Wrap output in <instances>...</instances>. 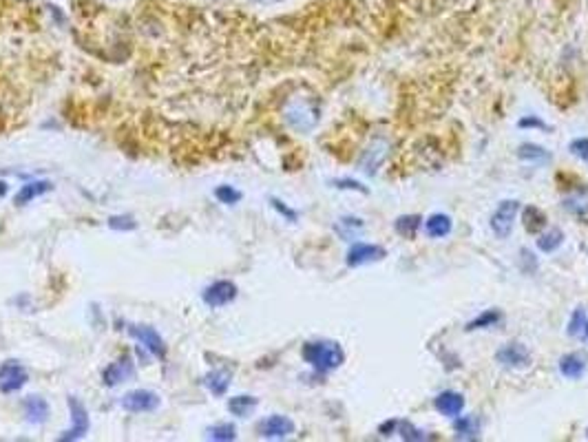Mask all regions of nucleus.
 Masks as SVG:
<instances>
[{"instance_id": "obj_1", "label": "nucleus", "mask_w": 588, "mask_h": 442, "mask_svg": "<svg viewBox=\"0 0 588 442\" xmlns=\"http://www.w3.org/2000/svg\"><path fill=\"white\" fill-rule=\"evenodd\" d=\"M301 356L318 374H328L345 363V352L336 341H307L301 348Z\"/></svg>"}, {"instance_id": "obj_2", "label": "nucleus", "mask_w": 588, "mask_h": 442, "mask_svg": "<svg viewBox=\"0 0 588 442\" xmlns=\"http://www.w3.org/2000/svg\"><path fill=\"white\" fill-rule=\"evenodd\" d=\"M522 211V204L517 199H504L498 204V208L493 211L491 219H489V226H491V232L496 234L498 239H509L513 226H515V219L517 213Z\"/></svg>"}, {"instance_id": "obj_3", "label": "nucleus", "mask_w": 588, "mask_h": 442, "mask_svg": "<svg viewBox=\"0 0 588 442\" xmlns=\"http://www.w3.org/2000/svg\"><path fill=\"white\" fill-rule=\"evenodd\" d=\"M385 257H387V250H385L383 245L356 241V243H352V248L347 250L345 264H347V268H360V266L376 264V261H383Z\"/></svg>"}, {"instance_id": "obj_4", "label": "nucleus", "mask_w": 588, "mask_h": 442, "mask_svg": "<svg viewBox=\"0 0 588 442\" xmlns=\"http://www.w3.org/2000/svg\"><path fill=\"white\" fill-rule=\"evenodd\" d=\"M389 142L385 140V137H376V140L363 150V155H360V159H358V164H360V171L365 173V175H376L378 171H381V166L387 162V157H389Z\"/></svg>"}, {"instance_id": "obj_5", "label": "nucleus", "mask_w": 588, "mask_h": 442, "mask_svg": "<svg viewBox=\"0 0 588 442\" xmlns=\"http://www.w3.org/2000/svg\"><path fill=\"white\" fill-rule=\"evenodd\" d=\"M120 407L129 413H146L155 411L160 407V396L150 390H133L129 394H124L120 400Z\"/></svg>"}, {"instance_id": "obj_6", "label": "nucleus", "mask_w": 588, "mask_h": 442, "mask_svg": "<svg viewBox=\"0 0 588 442\" xmlns=\"http://www.w3.org/2000/svg\"><path fill=\"white\" fill-rule=\"evenodd\" d=\"M496 361L507 369H524L531 365V352L522 343H507L496 352Z\"/></svg>"}, {"instance_id": "obj_7", "label": "nucleus", "mask_w": 588, "mask_h": 442, "mask_svg": "<svg viewBox=\"0 0 588 442\" xmlns=\"http://www.w3.org/2000/svg\"><path fill=\"white\" fill-rule=\"evenodd\" d=\"M259 436L261 438H270V440H284L290 438L294 432H297V425H294L292 418L281 416V413H274V416H268L259 422Z\"/></svg>"}, {"instance_id": "obj_8", "label": "nucleus", "mask_w": 588, "mask_h": 442, "mask_svg": "<svg viewBox=\"0 0 588 442\" xmlns=\"http://www.w3.org/2000/svg\"><path fill=\"white\" fill-rule=\"evenodd\" d=\"M237 285L232 281H226V279H221V281H215V283H210L206 290H204V303L208 308H223V306H228V303H232L237 299Z\"/></svg>"}, {"instance_id": "obj_9", "label": "nucleus", "mask_w": 588, "mask_h": 442, "mask_svg": "<svg viewBox=\"0 0 588 442\" xmlns=\"http://www.w3.org/2000/svg\"><path fill=\"white\" fill-rule=\"evenodd\" d=\"M69 413H71L74 427L60 436V440H80L89 434V411L76 396H69Z\"/></svg>"}, {"instance_id": "obj_10", "label": "nucleus", "mask_w": 588, "mask_h": 442, "mask_svg": "<svg viewBox=\"0 0 588 442\" xmlns=\"http://www.w3.org/2000/svg\"><path fill=\"white\" fill-rule=\"evenodd\" d=\"M27 380H29V376H27V371L22 369L20 363L7 361L3 367H0V392L3 394H13V392L22 390Z\"/></svg>"}, {"instance_id": "obj_11", "label": "nucleus", "mask_w": 588, "mask_h": 442, "mask_svg": "<svg viewBox=\"0 0 588 442\" xmlns=\"http://www.w3.org/2000/svg\"><path fill=\"white\" fill-rule=\"evenodd\" d=\"M562 208L570 217H575L580 224H588V186H580L575 190H570L562 199Z\"/></svg>"}, {"instance_id": "obj_12", "label": "nucleus", "mask_w": 588, "mask_h": 442, "mask_svg": "<svg viewBox=\"0 0 588 442\" xmlns=\"http://www.w3.org/2000/svg\"><path fill=\"white\" fill-rule=\"evenodd\" d=\"M433 409L444 418H456L465 411V396L454 390L440 392L436 398H433Z\"/></svg>"}, {"instance_id": "obj_13", "label": "nucleus", "mask_w": 588, "mask_h": 442, "mask_svg": "<svg viewBox=\"0 0 588 442\" xmlns=\"http://www.w3.org/2000/svg\"><path fill=\"white\" fill-rule=\"evenodd\" d=\"M286 120L292 124L294 129H299V131H310L314 124L318 122V108L310 106V104H292L288 108V113H286Z\"/></svg>"}, {"instance_id": "obj_14", "label": "nucleus", "mask_w": 588, "mask_h": 442, "mask_svg": "<svg viewBox=\"0 0 588 442\" xmlns=\"http://www.w3.org/2000/svg\"><path fill=\"white\" fill-rule=\"evenodd\" d=\"M129 334H131L135 341L142 343L144 348H146V350H150L155 356L164 358V354H166V345H164L162 336H160L158 332L153 329V327H146V325H133V327H129Z\"/></svg>"}, {"instance_id": "obj_15", "label": "nucleus", "mask_w": 588, "mask_h": 442, "mask_svg": "<svg viewBox=\"0 0 588 442\" xmlns=\"http://www.w3.org/2000/svg\"><path fill=\"white\" fill-rule=\"evenodd\" d=\"M133 363L131 358H120V361L111 363L104 371H102V383L106 387H118L122 383H126L129 378H133Z\"/></svg>"}, {"instance_id": "obj_16", "label": "nucleus", "mask_w": 588, "mask_h": 442, "mask_svg": "<svg viewBox=\"0 0 588 442\" xmlns=\"http://www.w3.org/2000/svg\"><path fill=\"white\" fill-rule=\"evenodd\" d=\"M557 369H559V374H562L564 378H568V380H580V378L586 374V358H584L580 352L564 354L562 358H559Z\"/></svg>"}, {"instance_id": "obj_17", "label": "nucleus", "mask_w": 588, "mask_h": 442, "mask_svg": "<svg viewBox=\"0 0 588 442\" xmlns=\"http://www.w3.org/2000/svg\"><path fill=\"white\" fill-rule=\"evenodd\" d=\"M22 409H24L27 420L34 425H42L49 418V403L42 396H27L22 403Z\"/></svg>"}, {"instance_id": "obj_18", "label": "nucleus", "mask_w": 588, "mask_h": 442, "mask_svg": "<svg viewBox=\"0 0 588 442\" xmlns=\"http://www.w3.org/2000/svg\"><path fill=\"white\" fill-rule=\"evenodd\" d=\"M423 226H425V232H427L429 239H442L454 230V221H451L449 215L436 213V215L427 217Z\"/></svg>"}, {"instance_id": "obj_19", "label": "nucleus", "mask_w": 588, "mask_h": 442, "mask_svg": "<svg viewBox=\"0 0 588 442\" xmlns=\"http://www.w3.org/2000/svg\"><path fill=\"white\" fill-rule=\"evenodd\" d=\"M53 188L51 182H47V179H36V182H29V184H24L20 190H18V195L16 199H13V204L16 206H24V204H29L42 195H47V192Z\"/></svg>"}, {"instance_id": "obj_20", "label": "nucleus", "mask_w": 588, "mask_h": 442, "mask_svg": "<svg viewBox=\"0 0 588 442\" xmlns=\"http://www.w3.org/2000/svg\"><path fill=\"white\" fill-rule=\"evenodd\" d=\"M517 159H522V162H526V164L544 166V164H549V162L553 159V155H551L544 146H540V144L524 142V144L517 146Z\"/></svg>"}, {"instance_id": "obj_21", "label": "nucleus", "mask_w": 588, "mask_h": 442, "mask_svg": "<svg viewBox=\"0 0 588 442\" xmlns=\"http://www.w3.org/2000/svg\"><path fill=\"white\" fill-rule=\"evenodd\" d=\"M454 432L458 440H478L480 438V418L478 416H456Z\"/></svg>"}, {"instance_id": "obj_22", "label": "nucleus", "mask_w": 588, "mask_h": 442, "mask_svg": "<svg viewBox=\"0 0 588 442\" xmlns=\"http://www.w3.org/2000/svg\"><path fill=\"white\" fill-rule=\"evenodd\" d=\"M564 239H566L564 230L555 226V228L546 230V232H540V234H538L536 245H538V250H540V252H544V255H553V252H557V250H559V248H562Z\"/></svg>"}, {"instance_id": "obj_23", "label": "nucleus", "mask_w": 588, "mask_h": 442, "mask_svg": "<svg viewBox=\"0 0 588 442\" xmlns=\"http://www.w3.org/2000/svg\"><path fill=\"white\" fill-rule=\"evenodd\" d=\"M546 215L542 208H538V206H526V208H522V226L528 234H540L544 228H546Z\"/></svg>"}, {"instance_id": "obj_24", "label": "nucleus", "mask_w": 588, "mask_h": 442, "mask_svg": "<svg viewBox=\"0 0 588 442\" xmlns=\"http://www.w3.org/2000/svg\"><path fill=\"white\" fill-rule=\"evenodd\" d=\"M230 371L228 369H213L210 374H206L204 383L206 387L210 390V394H215V396H223L228 392V387H230Z\"/></svg>"}, {"instance_id": "obj_25", "label": "nucleus", "mask_w": 588, "mask_h": 442, "mask_svg": "<svg viewBox=\"0 0 588 442\" xmlns=\"http://www.w3.org/2000/svg\"><path fill=\"white\" fill-rule=\"evenodd\" d=\"M423 224H425V221H423V217H420V215H400L394 221V230L400 234L402 239H414Z\"/></svg>"}, {"instance_id": "obj_26", "label": "nucleus", "mask_w": 588, "mask_h": 442, "mask_svg": "<svg viewBox=\"0 0 588 442\" xmlns=\"http://www.w3.org/2000/svg\"><path fill=\"white\" fill-rule=\"evenodd\" d=\"M257 405H259V400L255 396H234L228 400V411L237 418H246L255 411Z\"/></svg>"}, {"instance_id": "obj_27", "label": "nucleus", "mask_w": 588, "mask_h": 442, "mask_svg": "<svg viewBox=\"0 0 588 442\" xmlns=\"http://www.w3.org/2000/svg\"><path fill=\"white\" fill-rule=\"evenodd\" d=\"M500 321H502V312H500V310H496V308H491V310H484L482 314H478L473 321H469V323L465 325V329H467V332L489 329V327H496Z\"/></svg>"}, {"instance_id": "obj_28", "label": "nucleus", "mask_w": 588, "mask_h": 442, "mask_svg": "<svg viewBox=\"0 0 588 442\" xmlns=\"http://www.w3.org/2000/svg\"><path fill=\"white\" fill-rule=\"evenodd\" d=\"M334 228H336V232H339L345 241H352V239H356V234L363 230V219H358V217H343V219H339V224H336Z\"/></svg>"}, {"instance_id": "obj_29", "label": "nucleus", "mask_w": 588, "mask_h": 442, "mask_svg": "<svg viewBox=\"0 0 588 442\" xmlns=\"http://www.w3.org/2000/svg\"><path fill=\"white\" fill-rule=\"evenodd\" d=\"M396 434H398L402 440H407V442H423V440H429V438H431L427 432L418 429V427H416V425H412L410 420H398Z\"/></svg>"}, {"instance_id": "obj_30", "label": "nucleus", "mask_w": 588, "mask_h": 442, "mask_svg": "<svg viewBox=\"0 0 588 442\" xmlns=\"http://www.w3.org/2000/svg\"><path fill=\"white\" fill-rule=\"evenodd\" d=\"M206 436L210 440H217V442H228V440L237 438V429H234V425H230V422H221V425L210 427Z\"/></svg>"}, {"instance_id": "obj_31", "label": "nucleus", "mask_w": 588, "mask_h": 442, "mask_svg": "<svg viewBox=\"0 0 588 442\" xmlns=\"http://www.w3.org/2000/svg\"><path fill=\"white\" fill-rule=\"evenodd\" d=\"M586 319H588L586 310H584V308H578L575 312L570 314V319H568V325H566V334H568L570 338H580V334H582V329H584V323H586Z\"/></svg>"}, {"instance_id": "obj_32", "label": "nucleus", "mask_w": 588, "mask_h": 442, "mask_svg": "<svg viewBox=\"0 0 588 442\" xmlns=\"http://www.w3.org/2000/svg\"><path fill=\"white\" fill-rule=\"evenodd\" d=\"M332 186L339 190H354V192H360V195H370V188L365 184L356 182V179H334Z\"/></svg>"}, {"instance_id": "obj_33", "label": "nucleus", "mask_w": 588, "mask_h": 442, "mask_svg": "<svg viewBox=\"0 0 588 442\" xmlns=\"http://www.w3.org/2000/svg\"><path fill=\"white\" fill-rule=\"evenodd\" d=\"M215 197H217L221 204L232 206V204H237V201H241V192L234 190L232 186H219V188L215 190Z\"/></svg>"}, {"instance_id": "obj_34", "label": "nucleus", "mask_w": 588, "mask_h": 442, "mask_svg": "<svg viewBox=\"0 0 588 442\" xmlns=\"http://www.w3.org/2000/svg\"><path fill=\"white\" fill-rule=\"evenodd\" d=\"M568 150H570V155H575L578 159L588 164V137H575V140L568 144Z\"/></svg>"}, {"instance_id": "obj_35", "label": "nucleus", "mask_w": 588, "mask_h": 442, "mask_svg": "<svg viewBox=\"0 0 588 442\" xmlns=\"http://www.w3.org/2000/svg\"><path fill=\"white\" fill-rule=\"evenodd\" d=\"M517 129H538V131H551V127L538 115H524L517 122Z\"/></svg>"}, {"instance_id": "obj_36", "label": "nucleus", "mask_w": 588, "mask_h": 442, "mask_svg": "<svg viewBox=\"0 0 588 442\" xmlns=\"http://www.w3.org/2000/svg\"><path fill=\"white\" fill-rule=\"evenodd\" d=\"M135 219L129 217V215H124V217H111L108 219V228L111 230H135Z\"/></svg>"}, {"instance_id": "obj_37", "label": "nucleus", "mask_w": 588, "mask_h": 442, "mask_svg": "<svg viewBox=\"0 0 588 442\" xmlns=\"http://www.w3.org/2000/svg\"><path fill=\"white\" fill-rule=\"evenodd\" d=\"M270 204H272V208H274V211H276L279 215H284V217H286L288 221H292V224H294V221H297V219H299V215H297V213H294L292 208H288V206H286V204H284L281 199H276V197H272V199H270Z\"/></svg>"}, {"instance_id": "obj_38", "label": "nucleus", "mask_w": 588, "mask_h": 442, "mask_svg": "<svg viewBox=\"0 0 588 442\" xmlns=\"http://www.w3.org/2000/svg\"><path fill=\"white\" fill-rule=\"evenodd\" d=\"M396 427H398V420H387V422H383L381 427H378V434H381L383 438H389V436H394L396 434Z\"/></svg>"}, {"instance_id": "obj_39", "label": "nucleus", "mask_w": 588, "mask_h": 442, "mask_svg": "<svg viewBox=\"0 0 588 442\" xmlns=\"http://www.w3.org/2000/svg\"><path fill=\"white\" fill-rule=\"evenodd\" d=\"M580 338H582V341H588V319H586V323H584V329H582Z\"/></svg>"}, {"instance_id": "obj_40", "label": "nucleus", "mask_w": 588, "mask_h": 442, "mask_svg": "<svg viewBox=\"0 0 588 442\" xmlns=\"http://www.w3.org/2000/svg\"><path fill=\"white\" fill-rule=\"evenodd\" d=\"M5 195H7V184L0 179V197H5Z\"/></svg>"}, {"instance_id": "obj_41", "label": "nucleus", "mask_w": 588, "mask_h": 442, "mask_svg": "<svg viewBox=\"0 0 588 442\" xmlns=\"http://www.w3.org/2000/svg\"><path fill=\"white\" fill-rule=\"evenodd\" d=\"M586 438H588V429H586Z\"/></svg>"}]
</instances>
